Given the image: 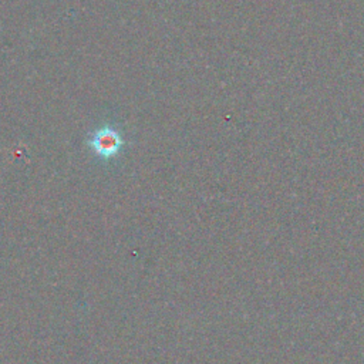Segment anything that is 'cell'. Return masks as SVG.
Returning a JSON list of instances; mask_svg holds the SVG:
<instances>
[{
  "label": "cell",
  "mask_w": 364,
  "mask_h": 364,
  "mask_svg": "<svg viewBox=\"0 0 364 364\" xmlns=\"http://www.w3.org/2000/svg\"><path fill=\"white\" fill-rule=\"evenodd\" d=\"M91 145L98 155H101L102 158H109L119 151L122 145V139L115 129L107 127L94 134L91 139Z\"/></svg>",
  "instance_id": "6da1fadb"
}]
</instances>
